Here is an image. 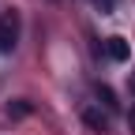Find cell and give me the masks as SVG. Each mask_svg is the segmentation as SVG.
I'll return each mask as SVG.
<instances>
[{
	"label": "cell",
	"mask_w": 135,
	"mask_h": 135,
	"mask_svg": "<svg viewBox=\"0 0 135 135\" xmlns=\"http://www.w3.org/2000/svg\"><path fill=\"white\" fill-rule=\"evenodd\" d=\"M19 45V11H4L0 15V53H11Z\"/></svg>",
	"instance_id": "cell-1"
},
{
	"label": "cell",
	"mask_w": 135,
	"mask_h": 135,
	"mask_svg": "<svg viewBox=\"0 0 135 135\" xmlns=\"http://www.w3.org/2000/svg\"><path fill=\"white\" fill-rule=\"evenodd\" d=\"M105 56L116 60V64H124V60L131 56V45H128L124 38H116V34H113V38H105Z\"/></svg>",
	"instance_id": "cell-2"
},
{
	"label": "cell",
	"mask_w": 135,
	"mask_h": 135,
	"mask_svg": "<svg viewBox=\"0 0 135 135\" xmlns=\"http://www.w3.org/2000/svg\"><path fill=\"white\" fill-rule=\"evenodd\" d=\"M83 120H86L90 128H98V131H105V128H109V120H105L98 109H86V113H83Z\"/></svg>",
	"instance_id": "cell-3"
},
{
	"label": "cell",
	"mask_w": 135,
	"mask_h": 135,
	"mask_svg": "<svg viewBox=\"0 0 135 135\" xmlns=\"http://www.w3.org/2000/svg\"><path fill=\"white\" fill-rule=\"evenodd\" d=\"M30 113V101H11L8 105V116H26Z\"/></svg>",
	"instance_id": "cell-4"
},
{
	"label": "cell",
	"mask_w": 135,
	"mask_h": 135,
	"mask_svg": "<svg viewBox=\"0 0 135 135\" xmlns=\"http://www.w3.org/2000/svg\"><path fill=\"white\" fill-rule=\"evenodd\" d=\"M98 98L105 101V109H116V98H113V90H109V86H98Z\"/></svg>",
	"instance_id": "cell-5"
},
{
	"label": "cell",
	"mask_w": 135,
	"mask_h": 135,
	"mask_svg": "<svg viewBox=\"0 0 135 135\" xmlns=\"http://www.w3.org/2000/svg\"><path fill=\"white\" fill-rule=\"evenodd\" d=\"M94 8H101V11H113V8H116V0H94Z\"/></svg>",
	"instance_id": "cell-6"
},
{
	"label": "cell",
	"mask_w": 135,
	"mask_h": 135,
	"mask_svg": "<svg viewBox=\"0 0 135 135\" xmlns=\"http://www.w3.org/2000/svg\"><path fill=\"white\" fill-rule=\"evenodd\" d=\"M128 124H131V131H135V105H131V113H128Z\"/></svg>",
	"instance_id": "cell-7"
},
{
	"label": "cell",
	"mask_w": 135,
	"mask_h": 135,
	"mask_svg": "<svg viewBox=\"0 0 135 135\" xmlns=\"http://www.w3.org/2000/svg\"><path fill=\"white\" fill-rule=\"evenodd\" d=\"M131 90H135V83H131Z\"/></svg>",
	"instance_id": "cell-8"
}]
</instances>
